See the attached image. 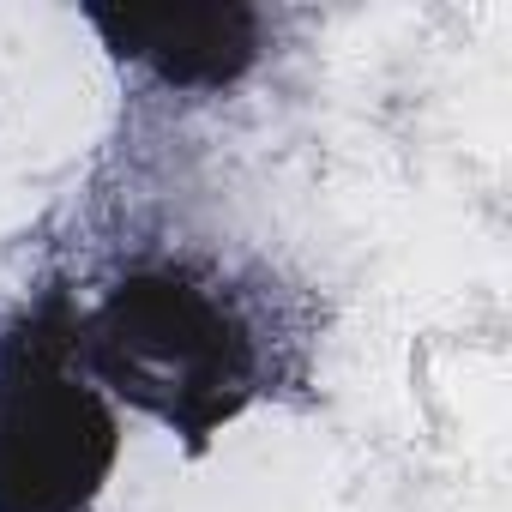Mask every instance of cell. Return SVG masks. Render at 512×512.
Here are the masks:
<instances>
[{
  "mask_svg": "<svg viewBox=\"0 0 512 512\" xmlns=\"http://www.w3.org/2000/svg\"><path fill=\"white\" fill-rule=\"evenodd\" d=\"M85 19L121 61H139L175 91H223L260 61L253 7H91Z\"/></svg>",
  "mask_w": 512,
  "mask_h": 512,
  "instance_id": "obj_3",
  "label": "cell"
},
{
  "mask_svg": "<svg viewBox=\"0 0 512 512\" xmlns=\"http://www.w3.org/2000/svg\"><path fill=\"white\" fill-rule=\"evenodd\" d=\"M73 356L103 398H127L193 452H205L223 422L260 398L253 326L217 284L181 266L127 272L91 314L79 308Z\"/></svg>",
  "mask_w": 512,
  "mask_h": 512,
  "instance_id": "obj_1",
  "label": "cell"
},
{
  "mask_svg": "<svg viewBox=\"0 0 512 512\" xmlns=\"http://www.w3.org/2000/svg\"><path fill=\"white\" fill-rule=\"evenodd\" d=\"M79 308L49 290L0 332V512H91L121 422L73 356Z\"/></svg>",
  "mask_w": 512,
  "mask_h": 512,
  "instance_id": "obj_2",
  "label": "cell"
}]
</instances>
